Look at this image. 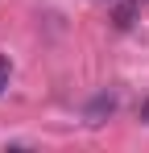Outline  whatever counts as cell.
Returning a JSON list of instances; mask_svg holds the SVG:
<instances>
[{"instance_id":"3957f363","label":"cell","mask_w":149,"mask_h":153,"mask_svg":"<svg viewBox=\"0 0 149 153\" xmlns=\"http://www.w3.org/2000/svg\"><path fill=\"white\" fill-rule=\"evenodd\" d=\"M141 120H145V124H149V100L141 103Z\"/></svg>"},{"instance_id":"7a4b0ae2","label":"cell","mask_w":149,"mask_h":153,"mask_svg":"<svg viewBox=\"0 0 149 153\" xmlns=\"http://www.w3.org/2000/svg\"><path fill=\"white\" fill-rule=\"evenodd\" d=\"M116 25H133V4H124V8H120V13H116Z\"/></svg>"},{"instance_id":"6da1fadb","label":"cell","mask_w":149,"mask_h":153,"mask_svg":"<svg viewBox=\"0 0 149 153\" xmlns=\"http://www.w3.org/2000/svg\"><path fill=\"white\" fill-rule=\"evenodd\" d=\"M8 79H13V62L0 54V95H4V87H8Z\"/></svg>"}]
</instances>
